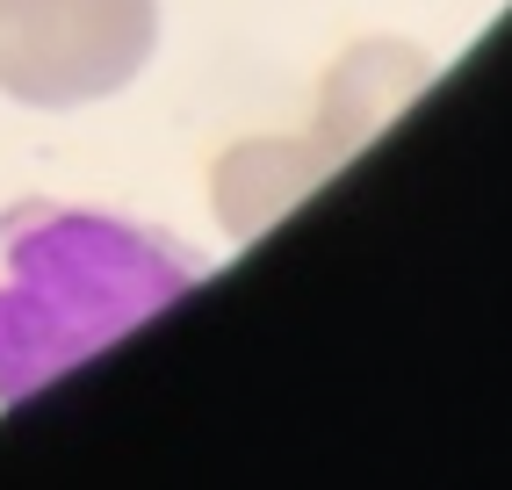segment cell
Listing matches in <instances>:
<instances>
[{"mask_svg": "<svg viewBox=\"0 0 512 490\" xmlns=\"http://www.w3.org/2000/svg\"><path fill=\"white\" fill-rule=\"evenodd\" d=\"M195 282L174 238L94 209H0V404L37 397Z\"/></svg>", "mask_w": 512, "mask_h": 490, "instance_id": "cell-1", "label": "cell"}, {"mask_svg": "<svg viewBox=\"0 0 512 490\" xmlns=\"http://www.w3.org/2000/svg\"><path fill=\"white\" fill-rule=\"evenodd\" d=\"M339 159H347V152H332L318 130H311V137H246V145H231V152L217 159V173H210L217 224H224L238 245L260 238L267 224H282Z\"/></svg>", "mask_w": 512, "mask_h": 490, "instance_id": "cell-3", "label": "cell"}, {"mask_svg": "<svg viewBox=\"0 0 512 490\" xmlns=\"http://www.w3.org/2000/svg\"><path fill=\"white\" fill-rule=\"evenodd\" d=\"M159 51V0H0V94L29 109L109 101Z\"/></svg>", "mask_w": 512, "mask_h": 490, "instance_id": "cell-2", "label": "cell"}, {"mask_svg": "<svg viewBox=\"0 0 512 490\" xmlns=\"http://www.w3.org/2000/svg\"><path fill=\"white\" fill-rule=\"evenodd\" d=\"M433 80V58L412 44H361L332 65L325 80V109H318V137L332 152H361L404 101Z\"/></svg>", "mask_w": 512, "mask_h": 490, "instance_id": "cell-4", "label": "cell"}]
</instances>
